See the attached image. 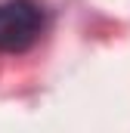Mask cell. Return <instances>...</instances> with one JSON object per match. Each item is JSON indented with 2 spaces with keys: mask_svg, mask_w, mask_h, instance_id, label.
I'll return each mask as SVG.
<instances>
[{
  "mask_svg": "<svg viewBox=\"0 0 130 133\" xmlns=\"http://www.w3.org/2000/svg\"><path fill=\"white\" fill-rule=\"evenodd\" d=\"M43 6L37 0L0 3V53H22L43 31Z\"/></svg>",
  "mask_w": 130,
  "mask_h": 133,
  "instance_id": "obj_1",
  "label": "cell"
}]
</instances>
